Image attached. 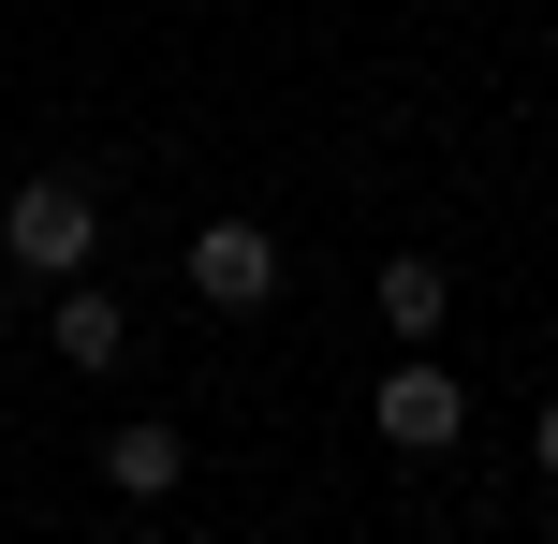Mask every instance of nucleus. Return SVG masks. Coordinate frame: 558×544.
<instances>
[{
    "label": "nucleus",
    "mask_w": 558,
    "mask_h": 544,
    "mask_svg": "<svg viewBox=\"0 0 558 544\" xmlns=\"http://www.w3.org/2000/svg\"><path fill=\"white\" fill-rule=\"evenodd\" d=\"M88 235H104V206H88V177H15V206H0V251L29 265V280H74Z\"/></svg>",
    "instance_id": "f257e3e1"
},
{
    "label": "nucleus",
    "mask_w": 558,
    "mask_h": 544,
    "mask_svg": "<svg viewBox=\"0 0 558 544\" xmlns=\"http://www.w3.org/2000/svg\"><path fill=\"white\" fill-rule=\"evenodd\" d=\"M367 412H383V442H397V457H441V442L471 427V383H456L441 353L412 339V353H397V368H383V398H367Z\"/></svg>",
    "instance_id": "f03ea898"
},
{
    "label": "nucleus",
    "mask_w": 558,
    "mask_h": 544,
    "mask_svg": "<svg viewBox=\"0 0 558 544\" xmlns=\"http://www.w3.org/2000/svg\"><path fill=\"white\" fill-rule=\"evenodd\" d=\"M192 294H206V310H265V294H279V235L265 221H206L192 235Z\"/></svg>",
    "instance_id": "7ed1b4c3"
},
{
    "label": "nucleus",
    "mask_w": 558,
    "mask_h": 544,
    "mask_svg": "<svg viewBox=\"0 0 558 544\" xmlns=\"http://www.w3.org/2000/svg\"><path fill=\"white\" fill-rule=\"evenodd\" d=\"M177 471H192V442H177L162 412H133V427H104V486H118V500H177Z\"/></svg>",
    "instance_id": "20e7f679"
},
{
    "label": "nucleus",
    "mask_w": 558,
    "mask_h": 544,
    "mask_svg": "<svg viewBox=\"0 0 558 544\" xmlns=\"http://www.w3.org/2000/svg\"><path fill=\"white\" fill-rule=\"evenodd\" d=\"M118 353H133V310H118L104 280H74L59 294V368H118Z\"/></svg>",
    "instance_id": "39448f33"
},
{
    "label": "nucleus",
    "mask_w": 558,
    "mask_h": 544,
    "mask_svg": "<svg viewBox=\"0 0 558 544\" xmlns=\"http://www.w3.org/2000/svg\"><path fill=\"white\" fill-rule=\"evenodd\" d=\"M441 310H456V280H441L426 251H397V265H383V324H397V339H441Z\"/></svg>",
    "instance_id": "423d86ee"
},
{
    "label": "nucleus",
    "mask_w": 558,
    "mask_h": 544,
    "mask_svg": "<svg viewBox=\"0 0 558 544\" xmlns=\"http://www.w3.org/2000/svg\"><path fill=\"white\" fill-rule=\"evenodd\" d=\"M530 457H544V471H558V398H544V427H530Z\"/></svg>",
    "instance_id": "0eeeda50"
},
{
    "label": "nucleus",
    "mask_w": 558,
    "mask_h": 544,
    "mask_svg": "<svg viewBox=\"0 0 558 544\" xmlns=\"http://www.w3.org/2000/svg\"><path fill=\"white\" fill-rule=\"evenodd\" d=\"M544 544H558V530H544Z\"/></svg>",
    "instance_id": "6e6552de"
}]
</instances>
